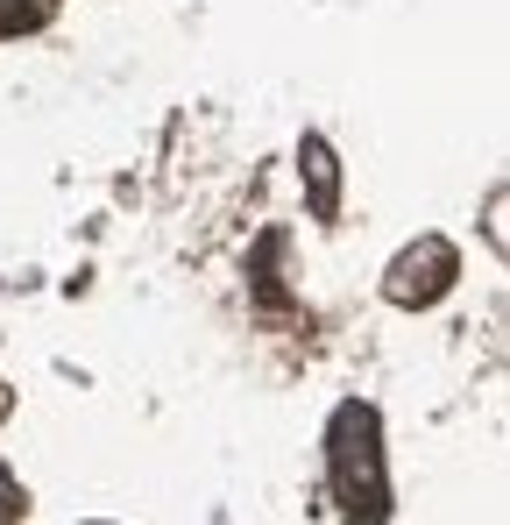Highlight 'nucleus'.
Instances as JSON below:
<instances>
[{
  "mask_svg": "<svg viewBox=\"0 0 510 525\" xmlns=\"http://www.w3.org/2000/svg\"><path fill=\"white\" fill-rule=\"evenodd\" d=\"M298 164H305V178H312V213L326 220V213L340 206V178H333V149H326L319 135H305V149H298Z\"/></svg>",
  "mask_w": 510,
  "mask_h": 525,
  "instance_id": "f257e3e1",
  "label": "nucleus"
}]
</instances>
